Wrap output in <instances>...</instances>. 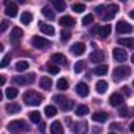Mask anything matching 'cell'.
I'll use <instances>...</instances> for the list:
<instances>
[{
    "label": "cell",
    "mask_w": 134,
    "mask_h": 134,
    "mask_svg": "<svg viewBox=\"0 0 134 134\" xmlns=\"http://www.w3.org/2000/svg\"><path fill=\"white\" fill-rule=\"evenodd\" d=\"M24 101H25V104H29V106H40L41 101H43V96H41L40 93L33 92V90H29V92L24 93Z\"/></svg>",
    "instance_id": "1"
},
{
    "label": "cell",
    "mask_w": 134,
    "mask_h": 134,
    "mask_svg": "<svg viewBox=\"0 0 134 134\" xmlns=\"http://www.w3.org/2000/svg\"><path fill=\"white\" fill-rule=\"evenodd\" d=\"M27 129H29V126H27V123H25L24 120H13V121L8 125V131H10V132H14V134L24 132V131H27Z\"/></svg>",
    "instance_id": "2"
},
{
    "label": "cell",
    "mask_w": 134,
    "mask_h": 134,
    "mask_svg": "<svg viewBox=\"0 0 134 134\" xmlns=\"http://www.w3.org/2000/svg\"><path fill=\"white\" fill-rule=\"evenodd\" d=\"M117 13H118V5L110 3V5H107V7H106L104 13L101 14V19H103V21H110V19H112Z\"/></svg>",
    "instance_id": "3"
},
{
    "label": "cell",
    "mask_w": 134,
    "mask_h": 134,
    "mask_svg": "<svg viewBox=\"0 0 134 134\" xmlns=\"http://www.w3.org/2000/svg\"><path fill=\"white\" fill-rule=\"evenodd\" d=\"M129 73H131V70L128 68V66H118V68L114 70V76L112 77H114V81H121V79L128 77Z\"/></svg>",
    "instance_id": "4"
},
{
    "label": "cell",
    "mask_w": 134,
    "mask_h": 134,
    "mask_svg": "<svg viewBox=\"0 0 134 134\" xmlns=\"http://www.w3.org/2000/svg\"><path fill=\"white\" fill-rule=\"evenodd\" d=\"M32 44H33V47H38V49H47L51 46V41L47 38H43V36H33Z\"/></svg>",
    "instance_id": "5"
},
{
    "label": "cell",
    "mask_w": 134,
    "mask_h": 134,
    "mask_svg": "<svg viewBox=\"0 0 134 134\" xmlns=\"http://www.w3.org/2000/svg\"><path fill=\"white\" fill-rule=\"evenodd\" d=\"M14 82L18 85H29V84L35 82V74L33 73H29L25 76H14Z\"/></svg>",
    "instance_id": "6"
},
{
    "label": "cell",
    "mask_w": 134,
    "mask_h": 134,
    "mask_svg": "<svg viewBox=\"0 0 134 134\" xmlns=\"http://www.w3.org/2000/svg\"><path fill=\"white\" fill-rule=\"evenodd\" d=\"M117 32L121 33V35H128V33L132 32V25L128 24L126 21H118L117 22Z\"/></svg>",
    "instance_id": "7"
},
{
    "label": "cell",
    "mask_w": 134,
    "mask_h": 134,
    "mask_svg": "<svg viewBox=\"0 0 134 134\" xmlns=\"http://www.w3.org/2000/svg\"><path fill=\"white\" fill-rule=\"evenodd\" d=\"M5 13L10 18H16L18 16V5L13 2H5Z\"/></svg>",
    "instance_id": "8"
},
{
    "label": "cell",
    "mask_w": 134,
    "mask_h": 134,
    "mask_svg": "<svg viewBox=\"0 0 134 134\" xmlns=\"http://www.w3.org/2000/svg\"><path fill=\"white\" fill-rule=\"evenodd\" d=\"M112 55H114V58H115L117 62H125V60H126V57H128L126 51H125V49H121V47H115V49L112 51Z\"/></svg>",
    "instance_id": "9"
},
{
    "label": "cell",
    "mask_w": 134,
    "mask_h": 134,
    "mask_svg": "<svg viewBox=\"0 0 134 134\" xmlns=\"http://www.w3.org/2000/svg\"><path fill=\"white\" fill-rule=\"evenodd\" d=\"M58 22H60V25L65 27V29H70V27L76 25V19H74L73 16H63V18H60Z\"/></svg>",
    "instance_id": "10"
},
{
    "label": "cell",
    "mask_w": 134,
    "mask_h": 134,
    "mask_svg": "<svg viewBox=\"0 0 134 134\" xmlns=\"http://www.w3.org/2000/svg\"><path fill=\"white\" fill-rule=\"evenodd\" d=\"M123 96L120 95V93H114V95H110V98H109V103H110V106H114V107H120L121 104H123Z\"/></svg>",
    "instance_id": "11"
},
{
    "label": "cell",
    "mask_w": 134,
    "mask_h": 134,
    "mask_svg": "<svg viewBox=\"0 0 134 134\" xmlns=\"http://www.w3.org/2000/svg\"><path fill=\"white\" fill-rule=\"evenodd\" d=\"M85 52V44L84 43H76L71 46V54L73 55H82Z\"/></svg>",
    "instance_id": "12"
},
{
    "label": "cell",
    "mask_w": 134,
    "mask_h": 134,
    "mask_svg": "<svg viewBox=\"0 0 134 134\" xmlns=\"http://www.w3.org/2000/svg\"><path fill=\"white\" fill-rule=\"evenodd\" d=\"M88 60H90L92 63H101V62L104 60V54H103L101 51H95V52H92V54H90Z\"/></svg>",
    "instance_id": "13"
},
{
    "label": "cell",
    "mask_w": 134,
    "mask_h": 134,
    "mask_svg": "<svg viewBox=\"0 0 134 134\" xmlns=\"http://www.w3.org/2000/svg\"><path fill=\"white\" fill-rule=\"evenodd\" d=\"M76 93H77L79 96L85 98V96L88 95V85H87V84H84V82H79V84L76 85Z\"/></svg>",
    "instance_id": "14"
},
{
    "label": "cell",
    "mask_w": 134,
    "mask_h": 134,
    "mask_svg": "<svg viewBox=\"0 0 134 134\" xmlns=\"http://www.w3.org/2000/svg\"><path fill=\"white\" fill-rule=\"evenodd\" d=\"M107 114L104 112V110H98V112H95L93 115H92V118H93V121H96V123H104L106 120H107Z\"/></svg>",
    "instance_id": "15"
},
{
    "label": "cell",
    "mask_w": 134,
    "mask_h": 134,
    "mask_svg": "<svg viewBox=\"0 0 134 134\" xmlns=\"http://www.w3.org/2000/svg\"><path fill=\"white\" fill-rule=\"evenodd\" d=\"M38 25H40V29H41V32H43L44 35H49V36H52V35L55 33L54 27H52V25H49V24H46V22H38Z\"/></svg>",
    "instance_id": "16"
},
{
    "label": "cell",
    "mask_w": 134,
    "mask_h": 134,
    "mask_svg": "<svg viewBox=\"0 0 134 134\" xmlns=\"http://www.w3.org/2000/svg\"><path fill=\"white\" fill-rule=\"evenodd\" d=\"M51 62L55 63L57 66H58V65H66V57H65L63 54H54V55L51 57Z\"/></svg>",
    "instance_id": "17"
},
{
    "label": "cell",
    "mask_w": 134,
    "mask_h": 134,
    "mask_svg": "<svg viewBox=\"0 0 134 134\" xmlns=\"http://www.w3.org/2000/svg\"><path fill=\"white\" fill-rule=\"evenodd\" d=\"M118 44L134 51V38H118Z\"/></svg>",
    "instance_id": "18"
},
{
    "label": "cell",
    "mask_w": 134,
    "mask_h": 134,
    "mask_svg": "<svg viewBox=\"0 0 134 134\" xmlns=\"http://www.w3.org/2000/svg\"><path fill=\"white\" fill-rule=\"evenodd\" d=\"M110 32H112V27H110V25H103V27L98 30V35H99L101 40H104V38H109Z\"/></svg>",
    "instance_id": "19"
},
{
    "label": "cell",
    "mask_w": 134,
    "mask_h": 134,
    "mask_svg": "<svg viewBox=\"0 0 134 134\" xmlns=\"http://www.w3.org/2000/svg\"><path fill=\"white\" fill-rule=\"evenodd\" d=\"M40 85H41V88H44V90H51V87H52V79L47 77V76H43V77L40 79Z\"/></svg>",
    "instance_id": "20"
},
{
    "label": "cell",
    "mask_w": 134,
    "mask_h": 134,
    "mask_svg": "<svg viewBox=\"0 0 134 134\" xmlns=\"http://www.w3.org/2000/svg\"><path fill=\"white\" fill-rule=\"evenodd\" d=\"M22 35H24L22 29H19V27H13V30H11V41H18V40H21Z\"/></svg>",
    "instance_id": "21"
},
{
    "label": "cell",
    "mask_w": 134,
    "mask_h": 134,
    "mask_svg": "<svg viewBox=\"0 0 134 134\" xmlns=\"http://www.w3.org/2000/svg\"><path fill=\"white\" fill-rule=\"evenodd\" d=\"M51 134H63V126L60 121H54L51 125Z\"/></svg>",
    "instance_id": "22"
},
{
    "label": "cell",
    "mask_w": 134,
    "mask_h": 134,
    "mask_svg": "<svg viewBox=\"0 0 134 134\" xmlns=\"http://www.w3.org/2000/svg\"><path fill=\"white\" fill-rule=\"evenodd\" d=\"M87 129H88V125L87 123H77L76 126H74V134H85L87 132Z\"/></svg>",
    "instance_id": "23"
},
{
    "label": "cell",
    "mask_w": 134,
    "mask_h": 134,
    "mask_svg": "<svg viewBox=\"0 0 134 134\" xmlns=\"http://www.w3.org/2000/svg\"><path fill=\"white\" fill-rule=\"evenodd\" d=\"M32 21H33L32 13H30V11H24V13H22V16H21V22H22V24H25V25H29Z\"/></svg>",
    "instance_id": "24"
},
{
    "label": "cell",
    "mask_w": 134,
    "mask_h": 134,
    "mask_svg": "<svg viewBox=\"0 0 134 134\" xmlns=\"http://www.w3.org/2000/svg\"><path fill=\"white\" fill-rule=\"evenodd\" d=\"M96 92L101 93V95L106 93V92H107V82H106V81H98V82H96Z\"/></svg>",
    "instance_id": "25"
},
{
    "label": "cell",
    "mask_w": 134,
    "mask_h": 134,
    "mask_svg": "<svg viewBox=\"0 0 134 134\" xmlns=\"http://www.w3.org/2000/svg\"><path fill=\"white\" fill-rule=\"evenodd\" d=\"M7 112L8 114H18L19 110H21V106L19 104H14V103H10V104H7Z\"/></svg>",
    "instance_id": "26"
},
{
    "label": "cell",
    "mask_w": 134,
    "mask_h": 134,
    "mask_svg": "<svg viewBox=\"0 0 134 134\" xmlns=\"http://www.w3.org/2000/svg\"><path fill=\"white\" fill-rule=\"evenodd\" d=\"M41 11H43L44 18H47L49 21H54V19H55V14H54V11H52L49 7H43V10H41Z\"/></svg>",
    "instance_id": "27"
},
{
    "label": "cell",
    "mask_w": 134,
    "mask_h": 134,
    "mask_svg": "<svg viewBox=\"0 0 134 134\" xmlns=\"http://www.w3.org/2000/svg\"><path fill=\"white\" fill-rule=\"evenodd\" d=\"M29 118H30L33 123H40V121H41V114H40L38 110H32V112H29Z\"/></svg>",
    "instance_id": "28"
},
{
    "label": "cell",
    "mask_w": 134,
    "mask_h": 134,
    "mask_svg": "<svg viewBox=\"0 0 134 134\" xmlns=\"http://www.w3.org/2000/svg\"><path fill=\"white\" fill-rule=\"evenodd\" d=\"M16 70L18 71H27L29 70V62H25V60H19L18 63H16Z\"/></svg>",
    "instance_id": "29"
},
{
    "label": "cell",
    "mask_w": 134,
    "mask_h": 134,
    "mask_svg": "<svg viewBox=\"0 0 134 134\" xmlns=\"http://www.w3.org/2000/svg\"><path fill=\"white\" fill-rule=\"evenodd\" d=\"M93 73H95L96 76H104V74L107 73V66H106V65H98L96 68L93 70Z\"/></svg>",
    "instance_id": "30"
},
{
    "label": "cell",
    "mask_w": 134,
    "mask_h": 134,
    "mask_svg": "<svg viewBox=\"0 0 134 134\" xmlns=\"http://www.w3.org/2000/svg\"><path fill=\"white\" fill-rule=\"evenodd\" d=\"M71 38V32L68 30V29H62V33H60V40H62V43H66Z\"/></svg>",
    "instance_id": "31"
},
{
    "label": "cell",
    "mask_w": 134,
    "mask_h": 134,
    "mask_svg": "<svg viewBox=\"0 0 134 134\" xmlns=\"http://www.w3.org/2000/svg\"><path fill=\"white\" fill-rule=\"evenodd\" d=\"M44 114L47 117H55L57 115V107L55 106H46L44 107Z\"/></svg>",
    "instance_id": "32"
},
{
    "label": "cell",
    "mask_w": 134,
    "mask_h": 134,
    "mask_svg": "<svg viewBox=\"0 0 134 134\" xmlns=\"http://www.w3.org/2000/svg\"><path fill=\"white\" fill-rule=\"evenodd\" d=\"M57 88L62 90V92L68 90V81H66V79H58L57 81Z\"/></svg>",
    "instance_id": "33"
},
{
    "label": "cell",
    "mask_w": 134,
    "mask_h": 134,
    "mask_svg": "<svg viewBox=\"0 0 134 134\" xmlns=\"http://www.w3.org/2000/svg\"><path fill=\"white\" fill-rule=\"evenodd\" d=\"M18 93H19L18 88H13V87H11V88H7V92H5V95H7L8 99H14V98L18 96Z\"/></svg>",
    "instance_id": "34"
},
{
    "label": "cell",
    "mask_w": 134,
    "mask_h": 134,
    "mask_svg": "<svg viewBox=\"0 0 134 134\" xmlns=\"http://www.w3.org/2000/svg\"><path fill=\"white\" fill-rule=\"evenodd\" d=\"M87 114H88V107H87V106H77V107H76V115L84 117V115H87Z\"/></svg>",
    "instance_id": "35"
},
{
    "label": "cell",
    "mask_w": 134,
    "mask_h": 134,
    "mask_svg": "<svg viewBox=\"0 0 134 134\" xmlns=\"http://www.w3.org/2000/svg\"><path fill=\"white\" fill-rule=\"evenodd\" d=\"M84 70H85V62H82V60L76 62V65H74V73H82Z\"/></svg>",
    "instance_id": "36"
},
{
    "label": "cell",
    "mask_w": 134,
    "mask_h": 134,
    "mask_svg": "<svg viewBox=\"0 0 134 134\" xmlns=\"http://www.w3.org/2000/svg\"><path fill=\"white\" fill-rule=\"evenodd\" d=\"M60 107H62L63 110H71V109L74 107V101H71V99H66L63 104H60Z\"/></svg>",
    "instance_id": "37"
},
{
    "label": "cell",
    "mask_w": 134,
    "mask_h": 134,
    "mask_svg": "<svg viewBox=\"0 0 134 134\" xmlns=\"http://www.w3.org/2000/svg\"><path fill=\"white\" fill-rule=\"evenodd\" d=\"M54 7H55V10H57V11H65L66 3H65V2H62V0H54Z\"/></svg>",
    "instance_id": "38"
},
{
    "label": "cell",
    "mask_w": 134,
    "mask_h": 134,
    "mask_svg": "<svg viewBox=\"0 0 134 134\" xmlns=\"http://www.w3.org/2000/svg\"><path fill=\"white\" fill-rule=\"evenodd\" d=\"M71 8H73L74 13H84V11H85V5H84V3H74Z\"/></svg>",
    "instance_id": "39"
},
{
    "label": "cell",
    "mask_w": 134,
    "mask_h": 134,
    "mask_svg": "<svg viewBox=\"0 0 134 134\" xmlns=\"http://www.w3.org/2000/svg\"><path fill=\"white\" fill-rule=\"evenodd\" d=\"M93 22V14H85L84 18H82V24L84 25H90Z\"/></svg>",
    "instance_id": "40"
},
{
    "label": "cell",
    "mask_w": 134,
    "mask_h": 134,
    "mask_svg": "<svg viewBox=\"0 0 134 134\" xmlns=\"http://www.w3.org/2000/svg\"><path fill=\"white\" fill-rule=\"evenodd\" d=\"M47 71H49L51 74H58V73H60V68H58L57 65H49V66H47Z\"/></svg>",
    "instance_id": "41"
},
{
    "label": "cell",
    "mask_w": 134,
    "mask_h": 134,
    "mask_svg": "<svg viewBox=\"0 0 134 134\" xmlns=\"http://www.w3.org/2000/svg\"><path fill=\"white\" fill-rule=\"evenodd\" d=\"M66 99H68V98H65V96H62V95H55V96H54V101H55L58 106H60V104H63Z\"/></svg>",
    "instance_id": "42"
},
{
    "label": "cell",
    "mask_w": 134,
    "mask_h": 134,
    "mask_svg": "<svg viewBox=\"0 0 134 134\" xmlns=\"http://www.w3.org/2000/svg\"><path fill=\"white\" fill-rule=\"evenodd\" d=\"M10 60H11V55H5L3 60H2V63H0V66H2V68H7L8 63H10Z\"/></svg>",
    "instance_id": "43"
},
{
    "label": "cell",
    "mask_w": 134,
    "mask_h": 134,
    "mask_svg": "<svg viewBox=\"0 0 134 134\" xmlns=\"http://www.w3.org/2000/svg\"><path fill=\"white\" fill-rule=\"evenodd\" d=\"M118 114H120L121 117H128V115H129V110H128V107H125V106H120V110H118Z\"/></svg>",
    "instance_id": "44"
},
{
    "label": "cell",
    "mask_w": 134,
    "mask_h": 134,
    "mask_svg": "<svg viewBox=\"0 0 134 134\" xmlns=\"http://www.w3.org/2000/svg\"><path fill=\"white\" fill-rule=\"evenodd\" d=\"M8 27H10V22H8L7 19H5V21H2V27H0V30H2V32H5Z\"/></svg>",
    "instance_id": "45"
},
{
    "label": "cell",
    "mask_w": 134,
    "mask_h": 134,
    "mask_svg": "<svg viewBox=\"0 0 134 134\" xmlns=\"http://www.w3.org/2000/svg\"><path fill=\"white\" fill-rule=\"evenodd\" d=\"M104 10H106V5H99V7H96V13H98L99 16L104 13Z\"/></svg>",
    "instance_id": "46"
},
{
    "label": "cell",
    "mask_w": 134,
    "mask_h": 134,
    "mask_svg": "<svg viewBox=\"0 0 134 134\" xmlns=\"http://www.w3.org/2000/svg\"><path fill=\"white\" fill-rule=\"evenodd\" d=\"M110 128H112V129H121V125H120V123H112Z\"/></svg>",
    "instance_id": "47"
},
{
    "label": "cell",
    "mask_w": 134,
    "mask_h": 134,
    "mask_svg": "<svg viewBox=\"0 0 134 134\" xmlns=\"http://www.w3.org/2000/svg\"><path fill=\"white\" fill-rule=\"evenodd\" d=\"M99 132H101V128L99 126H95L93 128V134H99Z\"/></svg>",
    "instance_id": "48"
},
{
    "label": "cell",
    "mask_w": 134,
    "mask_h": 134,
    "mask_svg": "<svg viewBox=\"0 0 134 134\" xmlns=\"http://www.w3.org/2000/svg\"><path fill=\"white\" fill-rule=\"evenodd\" d=\"M123 92H125V93H126V95H131V92H129V90H128V87H123Z\"/></svg>",
    "instance_id": "49"
},
{
    "label": "cell",
    "mask_w": 134,
    "mask_h": 134,
    "mask_svg": "<svg viewBox=\"0 0 134 134\" xmlns=\"http://www.w3.org/2000/svg\"><path fill=\"white\" fill-rule=\"evenodd\" d=\"M129 131H131V132H134V121L129 125Z\"/></svg>",
    "instance_id": "50"
},
{
    "label": "cell",
    "mask_w": 134,
    "mask_h": 134,
    "mask_svg": "<svg viewBox=\"0 0 134 134\" xmlns=\"http://www.w3.org/2000/svg\"><path fill=\"white\" fill-rule=\"evenodd\" d=\"M40 129H41V131H44V129H46V125H44V123H41V125H40Z\"/></svg>",
    "instance_id": "51"
},
{
    "label": "cell",
    "mask_w": 134,
    "mask_h": 134,
    "mask_svg": "<svg viewBox=\"0 0 134 134\" xmlns=\"http://www.w3.org/2000/svg\"><path fill=\"white\" fill-rule=\"evenodd\" d=\"M129 18H131V19H134V10H131V13H129Z\"/></svg>",
    "instance_id": "52"
},
{
    "label": "cell",
    "mask_w": 134,
    "mask_h": 134,
    "mask_svg": "<svg viewBox=\"0 0 134 134\" xmlns=\"http://www.w3.org/2000/svg\"><path fill=\"white\" fill-rule=\"evenodd\" d=\"M131 62H132V63H134V55H132V57H131Z\"/></svg>",
    "instance_id": "53"
},
{
    "label": "cell",
    "mask_w": 134,
    "mask_h": 134,
    "mask_svg": "<svg viewBox=\"0 0 134 134\" xmlns=\"http://www.w3.org/2000/svg\"><path fill=\"white\" fill-rule=\"evenodd\" d=\"M109 134H115V132H109Z\"/></svg>",
    "instance_id": "54"
},
{
    "label": "cell",
    "mask_w": 134,
    "mask_h": 134,
    "mask_svg": "<svg viewBox=\"0 0 134 134\" xmlns=\"http://www.w3.org/2000/svg\"><path fill=\"white\" fill-rule=\"evenodd\" d=\"M132 85H134V81H132Z\"/></svg>",
    "instance_id": "55"
}]
</instances>
